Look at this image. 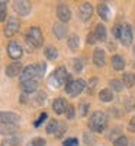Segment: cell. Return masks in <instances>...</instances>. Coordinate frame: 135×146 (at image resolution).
Here are the masks:
<instances>
[{
    "label": "cell",
    "instance_id": "6da1fadb",
    "mask_svg": "<svg viewBox=\"0 0 135 146\" xmlns=\"http://www.w3.org/2000/svg\"><path fill=\"white\" fill-rule=\"evenodd\" d=\"M68 80H71V78L68 75L67 69L64 66H60L51 73V76L48 78V86L52 88V89H58V88L63 86L64 83L67 85Z\"/></svg>",
    "mask_w": 135,
    "mask_h": 146
},
{
    "label": "cell",
    "instance_id": "7a4b0ae2",
    "mask_svg": "<svg viewBox=\"0 0 135 146\" xmlns=\"http://www.w3.org/2000/svg\"><path fill=\"white\" fill-rule=\"evenodd\" d=\"M107 117L103 111H94L89 118V129L94 133H102L106 129Z\"/></svg>",
    "mask_w": 135,
    "mask_h": 146
},
{
    "label": "cell",
    "instance_id": "3957f363",
    "mask_svg": "<svg viewBox=\"0 0 135 146\" xmlns=\"http://www.w3.org/2000/svg\"><path fill=\"white\" fill-rule=\"evenodd\" d=\"M25 41L26 44L32 48H39L44 42V38H42V31L38 28V27H32L28 29L26 35H25Z\"/></svg>",
    "mask_w": 135,
    "mask_h": 146
},
{
    "label": "cell",
    "instance_id": "277c9868",
    "mask_svg": "<svg viewBox=\"0 0 135 146\" xmlns=\"http://www.w3.org/2000/svg\"><path fill=\"white\" fill-rule=\"evenodd\" d=\"M86 86H87V83H86L83 79H76V80L71 79L66 85V92L71 96H77L86 89Z\"/></svg>",
    "mask_w": 135,
    "mask_h": 146
},
{
    "label": "cell",
    "instance_id": "5b68a950",
    "mask_svg": "<svg viewBox=\"0 0 135 146\" xmlns=\"http://www.w3.org/2000/svg\"><path fill=\"white\" fill-rule=\"evenodd\" d=\"M20 83L22 82H28V80H36L39 78V66L38 64H29L20 73Z\"/></svg>",
    "mask_w": 135,
    "mask_h": 146
},
{
    "label": "cell",
    "instance_id": "8992f818",
    "mask_svg": "<svg viewBox=\"0 0 135 146\" xmlns=\"http://www.w3.org/2000/svg\"><path fill=\"white\" fill-rule=\"evenodd\" d=\"M119 41L124 44L125 47L131 45V42H132V28H131L129 23H122V25H121Z\"/></svg>",
    "mask_w": 135,
    "mask_h": 146
},
{
    "label": "cell",
    "instance_id": "52a82bcc",
    "mask_svg": "<svg viewBox=\"0 0 135 146\" xmlns=\"http://www.w3.org/2000/svg\"><path fill=\"white\" fill-rule=\"evenodd\" d=\"M7 54H9V57L12 60H19L22 57V54H23V50H22L20 44L16 42V41H10L7 44Z\"/></svg>",
    "mask_w": 135,
    "mask_h": 146
},
{
    "label": "cell",
    "instance_id": "ba28073f",
    "mask_svg": "<svg viewBox=\"0 0 135 146\" xmlns=\"http://www.w3.org/2000/svg\"><path fill=\"white\" fill-rule=\"evenodd\" d=\"M31 3L26 2V0H19V2H13V10L16 13H19L20 16H26L31 13Z\"/></svg>",
    "mask_w": 135,
    "mask_h": 146
},
{
    "label": "cell",
    "instance_id": "9c48e42d",
    "mask_svg": "<svg viewBox=\"0 0 135 146\" xmlns=\"http://www.w3.org/2000/svg\"><path fill=\"white\" fill-rule=\"evenodd\" d=\"M19 21L16 18H10L7 19L6 25H5V35L6 36H13L18 31H19Z\"/></svg>",
    "mask_w": 135,
    "mask_h": 146
},
{
    "label": "cell",
    "instance_id": "30bf717a",
    "mask_svg": "<svg viewBox=\"0 0 135 146\" xmlns=\"http://www.w3.org/2000/svg\"><path fill=\"white\" fill-rule=\"evenodd\" d=\"M57 16H58V19L63 22V23L68 22L71 19V10H70V7L66 6V5H63V3L58 5L57 6Z\"/></svg>",
    "mask_w": 135,
    "mask_h": 146
},
{
    "label": "cell",
    "instance_id": "8fae6325",
    "mask_svg": "<svg viewBox=\"0 0 135 146\" xmlns=\"http://www.w3.org/2000/svg\"><path fill=\"white\" fill-rule=\"evenodd\" d=\"M92 15H93V6H92L90 3H83V5L80 6V9H79V16H80V19H81L83 22H87V21H90Z\"/></svg>",
    "mask_w": 135,
    "mask_h": 146
},
{
    "label": "cell",
    "instance_id": "7c38bea8",
    "mask_svg": "<svg viewBox=\"0 0 135 146\" xmlns=\"http://www.w3.org/2000/svg\"><path fill=\"white\" fill-rule=\"evenodd\" d=\"M0 118H2L3 124L18 126V123H19V115L16 113H12V111H3L2 114H0Z\"/></svg>",
    "mask_w": 135,
    "mask_h": 146
},
{
    "label": "cell",
    "instance_id": "4fadbf2b",
    "mask_svg": "<svg viewBox=\"0 0 135 146\" xmlns=\"http://www.w3.org/2000/svg\"><path fill=\"white\" fill-rule=\"evenodd\" d=\"M93 63L97 66V67H103L105 63H106V54L102 48H96L93 51Z\"/></svg>",
    "mask_w": 135,
    "mask_h": 146
},
{
    "label": "cell",
    "instance_id": "5bb4252c",
    "mask_svg": "<svg viewBox=\"0 0 135 146\" xmlns=\"http://www.w3.org/2000/svg\"><path fill=\"white\" fill-rule=\"evenodd\" d=\"M22 64L20 62H13L12 64H9L6 67V75L9 78H15V76H20V73H22Z\"/></svg>",
    "mask_w": 135,
    "mask_h": 146
},
{
    "label": "cell",
    "instance_id": "9a60e30c",
    "mask_svg": "<svg viewBox=\"0 0 135 146\" xmlns=\"http://www.w3.org/2000/svg\"><path fill=\"white\" fill-rule=\"evenodd\" d=\"M52 31H54V35L57 36L58 40H63V38H66V36H67V34H68V31H67V27H66V23H63V22L54 23V28H52Z\"/></svg>",
    "mask_w": 135,
    "mask_h": 146
},
{
    "label": "cell",
    "instance_id": "2e32d148",
    "mask_svg": "<svg viewBox=\"0 0 135 146\" xmlns=\"http://www.w3.org/2000/svg\"><path fill=\"white\" fill-rule=\"evenodd\" d=\"M67 105H68V104L66 102V100L57 98V100H54V102H52V110H54L55 114H64L66 110H67Z\"/></svg>",
    "mask_w": 135,
    "mask_h": 146
},
{
    "label": "cell",
    "instance_id": "e0dca14e",
    "mask_svg": "<svg viewBox=\"0 0 135 146\" xmlns=\"http://www.w3.org/2000/svg\"><path fill=\"white\" fill-rule=\"evenodd\" d=\"M20 88L23 94H32L38 89V80H28V82H22Z\"/></svg>",
    "mask_w": 135,
    "mask_h": 146
},
{
    "label": "cell",
    "instance_id": "ac0fdd59",
    "mask_svg": "<svg viewBox=\"0 0 135 146\" xmlns=\"http://www.w3.org/2000/svg\"><path fill=\"white\" fill-rule=\"evenodd\" d=\"M112 67H113L116 72L124 70V67H125V60H124V57L115 54V56L112 57Z\"/></svg>",
    "mask_w": 135,
    "mask_h": 146
},
{
    "label": "cell",
    "instance_id": "d6986e66",
    "mask_svg": "<svg viewBox=\"0 0 135 146\" xmlns=\"http://www.w3.org/2000/svg\"><path fill=\"white\" fill-rule=\"evenodd\" d=\"M122 82H124V85L126 88H132L134 83H135V75L131 73V72L124 73V76H122Z\"/></svg>",
    "mask_w": 135,
    "mask_h": 146
},
{
    "label": "cell",
    "instance_id": "ffe728a7",
    "mask_svg": "<svg viewBox=\"0 0 135 146\" xmlns=\"http://www.w3.org/2000/svg\"><path fill=\"white\" fill-rule=\"evenodd\" d=\"M80 47V38L76 35V34H73L68 36V48L71 51H76L77 48Z\"/></svg>",
    "mask_w": 135,
    "mask_h": 146
},
{
    "label": "cell",
    "instance_id": "44dd1931",
    "mask_svg": "<svg viewBox=\"0 0 135 146\" xmlns=\"http://www.w3.org/2000/svg\"><path fill=\"white\" fill-rule=\"evenodd\" d=\"M99 100L102 102H110V101H113V94L110 89H102L99 92Z\"/></svg>",
    "mask_w": 135,
    "mask_h": 146
},
{
    "label": "cell",
    "instance_id": "7402d4cb",
    "mask_svg": "<svg viewBox=\"0 0 135 146\" xmlns=\"http://www.w3.org/2000/svg\"><path fill=\"white\" fill-rule=\"evenodd\" d=\"M94 35H96V38L97 41H105L106 40V28L105 25H96V29H94Z\"/></svg>",
    "mask_w": 135,
    "mask_h": 146
},
{
    "label": "cell",
    "instance_id": "603a6c76",
    "mask_svg": "<svg viewBox=\"0 0 135 146\" xmlns=\"http://www.w3.org/2000/svg\"><path fill=\"white\" fill-rule=\"evenodd\" d=\"M97 13L103 21H109V7L106 3H100L97 6Z\"/></svg>",
    "mask_w": 135,
    "mask_h": 146
},
{
    "label": "cell",
    "instance_id": "cb8c5ba5",
    "mask_svg": "<svg viewBox=\"0 0 135 146\" xmlns=\"http://www.w3.org/2000/svg\"><path fill=\"white\" fill-rule=\"evenodd\" d=\"M58 129H60V123L57 120H51L47 126V133L48 135H58Z\"/></svg>",
    "mask_w": 135,
    "mask_h": 146
},
{
    "label": "cell",
    "instance_id": "d4e9b609",
    "mask_svg": "<svg viewBox=\"0 0 135 146\" xmlns=\"http://www.w3.org/2000/svg\"><path fill=\"white\" fill-rule=\"evenodd\" d=\"M45 57L48 58V60H52V62H54V60H57L58 58V50H57V48L55 47H47L45 48Z\"/></svg>",
    "mask_w": 135,
    "mask_h": 146
},
{
    "label": "cell",
    "instance_id": "484cf974",
    "mask_svg": "<svg viewBox=\"0 0 135 146\" xmlns=\"http://www.w3.org/2000/svg\"><path fill=\"white\" fill-rule=\"evenodd\" d=\"M20 143V139L18 137V136H7V137H5L3 139V142H2V145L3 146H18Z\"/></svg>",
    "mask_w": 135,
    "mask_h": 146
},
{
    "label": "cell",
    "instance_id": "4316f807",
    "mask_svg": "<svg viewBox=\"0 0 135 146\" xmlns=\"http://www.w3.org/2000/svg\"><path fill=\"white\" fill-rule=\"evenodd\" d=\"M18 130V126H13V124H3L2 123V133L3 135H7V136H13Z\"/></svg>",
    "mask_w": 135,
    "mask_h": 146
},
{
    "label": "cell",
    "instance_id": "83f0119b",
    "mask_svg": "<svg viewBox=\"0 0 135 146\" xmlns=\"http://www.w3.org/2000/svg\"><path fill=\"white\" fill-rule=\"evenodd\" d=\"M109 85H110V88H112L113 91H116V92H121L122 89H124V86H125L124 82L118 80V79H112V80L109 82Z\"/></svg>",
    "mask_w": 135,
    "mask_h": 146
},
{
    "label": "cell",
    "instance_id": "f1b7e54d",
    "mask_svg": "<svg viewBox=\"0 0 135 146\" xmlns=\"http://www.w3.org/2000/svg\"><path fill=\"white\" fill-rule=\"evenodd\" d=\"M113 146H128V137L126 136H119L113 140Z\"/></svg>",
    "mask_w": 135,
    "mask_h": 146
},
{
    "label": "cell",
    "instance_id": "f546056e",
    "mask_svg": "<svg viewBox=\"0 0 135 146\" xmlns=\"http://www.w3.org/2000/svg\"><path fill=\"white\" fill-rule=\"evenodd\" d=\"M66 117L68 118V120H73L76 117V108H74V105H71V104H68L67 105V110H66Z\"/></svg>",
    "mask_w": 135,
    "mask_h": 146
},
{
    "label": "cell",
    "instance_id": "4dcf8cb0",
    "mask_svg": "<svg viewBox=\"0 0 135 146\" xmlns=\"http://www.w3.org/2000/svg\"><path fill=\"white\" fill-rule=\"evenodd\" d=\"M97 78H92L90 80H89V83H87V92L89 94H93L94 92V89H96V86H97Z\"/></svg>",
    "mask_w": 135,
    "mask_h": 146
},
{
    "label": "cell",
    "instance_id": "1f68e13d",
    "mask_svg": "<svg viewBox=\"0 0 135 146\" xmlns=\"http://www.w3.org/2000/svg\"><path fill=\"white\" fill-rule=\"evenodd\" d=\"M73 69L76 73H81L83 72V60L81 58H76L74 63H73Z\"/></svg>",
    "mask_w": 135,
    "mask_h": 146
},
{
    "label": "cell",
    "instance_id": "d6a6232c",
    "mask_svg": "<svg viewBox=\"0 0 135 146\" xmlns=\"http://www.w3.org/2000/svg\"><path fill=\"white\" fill-rule=\"evenodd\" d=\"M83 137H84V143L87 145V146H89V145H93V143L96 142V137L92 135V133H89V131H86L84 135H83Z\"/></svg>",
    "mask_w": 135,
    "mask_h": 146
},
{
    "label": "cell",
    "instance_id": "836d02e7",
    "mask_svg": "<svg viewBox=\"0 0 135 146\" xmlns=\"http://www.w3.org/2000/svg\"><path fill=\"white\" fill-rule=\"evenodd\" d=\"M31 146H47V142H45V139H42V137H35V139L31 142Z\"/></svg>",
    "mask_w": 135,
    "mask_h": 146
},
{
    "label": "cell",
    "instance_id": "e575fe53",
    "mask_svg": "<svg viewBox=\"0 0 135 146\" xmlns=\"http://www.w3.org/2000/svg\"><path fill=\"white\" fill-rule=\"evenodd\" d=\"M63 146H79V140L74 139V137H70V139H66L63 142Z\"/></svg>",
    "mask_w": 135,
    "mask_h": 146
},
{
    "label": "cell",
    "instance_id": "d590c367",
    "mask_svg": "<svg viewBox=\"0 0 135 146\" xmlns=\"http://www.w3.org/2000/svg\"><path fill=\"white\" fill-rule=\"evenodd\" d=\"M0 19L2 22L6 19V2H0Z\"/></svg>",
    "mask_w": 135,
    "mask_h": 146
},
{
    "label": "cell",
    "instance_id": "8d00e7d4",
    "mask_svg": "<svg viewBox=\"0 0 135 146\" xmlns=\"http://www.w3.org/2000/svg\"><path fill=\"white\" fill-rule=\"evenodd\" d=\"M47 100V94L45 92H38V95H36V104H44Z\"/></svg>",
    "mask_w": 135,
    "mask_h": 146
},
{
    "label": "cell",
    "instance_id": "74e56055",
    "mask_svg": "<svg viewBox=\"0 0 135 146\" xmlns=\"http://www.w3.org/2000/svg\"><path fill=\"white\" fill-rule=\"evenodd\" d=\"M47 113H42L41 115H39V118H38V121H35V127H39L41 126V123H44V121L47 120Z\"/></svg>",
    "mask_w": 135,
    "mask_h": 146
},
{
    "label": "cell",
    "instance_id": "f35d334b",
    "mask_svg": "<svg viewBox=\"0 0 135 146\" xmlns=\"http://www.w3.org/2000/svg\"><path fill=\"white\" fill-rule=\"evenodd\" d=\"M128 130H129L131 133H135V115L131 117V120H129V123H128Z\"/></svg>",
    "mask_w": 135,
    "mask_h": 146
},
{
    "label": "cell",
    "instance_id": "ab89813d",
    "mask_svg": "<svg viewBox=\"0 0 135 146\" xmlns=\"http://www.w3.org/2000/svg\"><path fill=\"white\" fill-rule=\"evenodd\" d=\"M87 104H86V102H81L80 104V114L83 115V117H86V114H87Z\"/></svg>",
    "mask_w": 135,
    "mask_h": 146
},
{
    "label": "cell",
    "instance_id": "60d3db41",
    "mask_svg": "<svg viewBox=\"0 0 135 146\" xmlns=\"http://www.w3.org/2000/svg\"><path fill=\"white\" fill-rule=\"evenodd\" d=\"M96 41H97V38H96L94 32H90V34L87 35V44H94Z\"/></svg>",
    "mask_w": 135,
    "mask_h": 146
},
{
    "label": "cell",
    "instance_id": "b9f144b4",
    "mask_svg": "<svg viewBox=\"0 0 135 146\" xmlns=\"http://www.w3.org/2000/svg\"><path fill=\"white\" fill-rule=\"evenodd\" d=\"M112 34L115 35V38H118V40H119V35H121V25H116V27H113V29H112Z\"/></svg>",
    "mask_w": 135,
    "mask_h": 146
},
{
    "label": "cell",
    "instance_id": "7bdbcfd3",
    "mask_svg": "<svg viewBox=\"0 0 135 146\" xmlns=\"http://www.w3.org/2000/svg\"><path fill=\"white\" fill-rule=\"evenodd\" d=\"M38 66H39V78H42V76L45 75V70H47V66H45L44 63H38Z\"/></svg>",
    "mask_w": 135,
    "mask_h": 146
},
{
    "label": "cell",
    "instance_id": "ee69618b",
    "mask_svg": "<svg viewBox=\"0 0 135 146\" xmlns=\"http://www.w3.org/2000/svg\"><path fill=\"white\" fill-rule=\"evenodd\" d=\"M107 45H109V50H110V51H112V50H116V48H115V44H113V42H109Z\"/></svg>",
    "mask_w": 135,
    "mask_h": 146
},
{
    "label": "cell",
    "instance_id": "f6af8a7d",
    "mask_svg": "<svg viewBox=\"0 0 135 146\" xmlns=\"http://www.w3.org/2000/svg\"><path fill=\"white\" fill-rule=\"evenodd\" d=\"M134 54H135V45H134Z\"/></svg>",
    "mask_w": 135,
    "mask_h": 146
}]
</instances>
